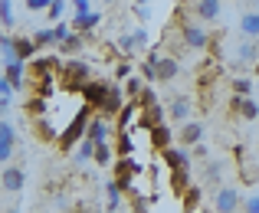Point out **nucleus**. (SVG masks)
I'll use <instances>...</instances> for the list:
<instances>
[{
  "label": "nucleus",
  "mask_w": 259,
  "mask_h": 213,
  "mask_svg": "<svg viewBox=\"0 0 259 213\" xmlns=\"http://www.w3.org/2000/svg\"><path fill=\"white\" fill-rule=\"evenodd\" d=\"M177 200H181V210H184V213L200 210V203H203V187H200V184H190V187L184 190Z\"/></svg>",
  "instance_id": "aec40b11"
},
{
  "label": "nucleus",
  "mask_w": 259,
  "mask_h": 213,
  "mask_svg": "<svg viewBox=\"0 0 259 213\" xmlns=\"http://www.w3.org/2000/svg\"><path fill=\"white\" fill-rule=\"evenodd\" d=\"M174 128L167 125V121H158V125H151L148 128V144H151V151L158 154V151H164L167 144H174Z\"/></svg>",
  "instance_id": "9b49d317"
},
{
  "label": "nucleus",
  "mask_w": 259,
  "mask_h": 213,
  "mask_svg": "<svg viewBox=\"0 0 259 213\" xmlns=\"http://www.w3.org/2000/svg\"><path fill=\"white\" fill-rule=\"evenodd\" d=\"M132 72H135V66H132V56H121L118 63H115V79H118V82H125Z\"/></svg>",
  "instance_id": "c9c22d12"
},
{
  "label": "nucleus",
  "mask_w": 259,
  "mask_h": 213,
  "mask_svg": "<svg viewBox=\"0 0 259 213\" xmlns=\"http://www.w3.org/2000/svg\"><path fill=\"white\" fill-rule=\"evenodd\" d=\"M17 128L10 125L7 118H0V164H7L13 157V151H17Z\"/></svg>",
  "instance_id": "ddd939ff"
},
{
  "label": "nucleus",
  "mask_w": 259,
  "mask_h": 213,
  "mask_svg": "<svg viewBox=\"0 0 259 213\" xmlns=\"http://www.w3.org/2000/svg\"><path fill=\"white\" fill-rule=\"evenodd\" d=\"M118 135V144H115V154H121V157H128V154H135V141H132V128H125V132H115Z\"/></svg>",
  "instance_id": "2f4dec72"
},
{
  "label": "nucleus",
  "mask_w": 259,
  "mask_h": 213,
  "mask_svg": "<svg viewBox=\"0 0 259 213\" xmlns=\"http://www.w3.org/2000/svg\"><path fill=\"white\" fill-rule=\"evenodd\" d=\"M115 148H112V141H95V154H92V161L99 164V167H112L115 164Z\"/></svg>",
  "instance_id": "b1692460"
},
{
  "label": "nucleus",
  "mask_w": 259,
  "mask_h": 213,
  "mask_svg": "<svg viewBox=\"0 0 259 213\" xmlns=\"http://www.w3.org/2000/svg\"><path fill=\"white\" fill-rule=\"evenodd\" d=\"M92 154H95V141L85 135V138L72 148V157H76V164H85V161H92Z\"/></svg>",
  "instance_id": "c85d7f7f"
},
{
  "label": "nucleus",
  "mask_w": 259,
  "mask_h": 213,
  "mask_svg": "<svg viewBox=\"0 0 259 213\" xmlns=\"http://www.w3.org/2000/svg\"><path fill=\"white\" fill-rule=\"evenodd\" d=\"M194 17L200 23H217L223 17V0H194Z\"/></svg>",
  "instance_id": "4468645a"
},
{
  "label": "nucleus",
  "mask_w": 259,
  "mask_h": 213,
  "mask_svg": "<svg viewBox=\"0 0 259 213\" xmlns=\"http://www.w3.org/2000/svg\"><path fill=\"white\" fill-rule=\"evenodd\" d=\"M135 171H138V167H135L132 154H128V157H121V154L115 157V164H112V181L118 184L121 190H125V197L135 190Z\"/></svg>",
  "instance_id": "423d86ee"
},
{
  "label": "nucleus",
  "mask_w": 259,
  "mask_h": 213,
  "mask_svg": "<svg viewBox=\"0 0 259 213\" xmlns=\"http://www.w3.org/2000/svg\"><path fill=\"white\" fill-rule=\"evenodd\" d=\"M59 72V56H33L26 63V89L33 95H50L56 86Z\"/></svg>",
  "instance_id": "f257e3e1"
},
{
  "label": "nucleus",
  "mask_w": 259,
  "mask_h": 213,
  "mask_svg": "<svg viewBox=\"0 0 259 213\" xmlns=\"http://www.w3.org/2000/svg\"><path fill=\"white\" fill-rule=\"evenodd\" d=\"M253 72H256V75H259V59H256V63H253Z\"/></svg>",
  "instance_id": "49530a36"
},
{
  "label": "nucleus",
  "mask_w": 259,
  "mask_h": 213,
  "mask_svg": "<svg viewBox=\"0 0 259 213\" xmlns=\"http://www.w3.org/2000/svg\"><path fill=\"white\" fill-rule=\"evenodd\" d=\"M230 92L253 95V79H249V75H230Z\"/></svg>",
  "instance_id": "473e14b6"
},
{
  "label": "nucleus",
  "mask_w": 259,
  "mask_h": 213,
  "mask_svg": "<svg viewBox=\"0 0 259 213\" xmlns=\"http://www.w3.org/2000/svg\"><path fill=\"white\" fill-rule=\"evenodd\" d=\"M72 7H76V13H85V10H92V7H89V0H69Z\"/></svg>",
  "instance_id": "c03bdc74"
},
{
  "label": "nucleus",
  "mask_w": 259,
  "mask_h": 213,
  "mask_svg": "<svg viewBox=\"0 0 259 213\" xmlns=\"http://www.w3.org/2000/svg\"><path fill=\"white\" fill-rule=\"evenodd\" d=\"M0 95H13V86H10V79L4 75V69H0Z\"/></svg>",
  "instance_id": "79ce46f5"
},
{
  "label": "nucleus",
  "mask_w": 259,
  "mask_h": 213,
  "mask_svg": "<svg viewBox=\"0 0 259 213\" xmlns=\"http://www.w3.org/2000/svg\"><path fill=\"white\" fill-rule=\"evenodd\" d=\"M187 187H190V167H177V171H171V194L181 197Z\"/></svg>",
  "instance_id": "cd10ccee"
},
{
  "label": "nucleus",
  "mask_w": 259,
  "mask_h": 213,
  "mask_svg": "<svg viewBox=\"0 0 259 213\" xmlns=\"http://www.w3.org/2000/svg\"><path fill=\"white\" fill-rule=\"evenodd\" d=\"M10 108H13V95H0V118H7Z\"/></svg>",
  "instance_id": "a19ab883"
},
{
  "label": "nucleus",
  "mask_w": 259,
  "mask_h": 213,
  "mask_svg": "<svg viewBox=\"0 0 259 213\" xmlns=\"http://www.w3.org/2000/svg\"><path fill=\"white\" fill-rule=\"evenodd\" d=\"M36 39L33 36H13V53H17V59H23V63H30L33 56H36Z\"/></svg>",
  "instance_id": "4be33fe9"
},
{
  "label": "nucleus",
  "mask_w": 259,
  "mask_h": 213,
  "mask_svg": "<svg viewBox=\"0 0 259 213\" xmlns=\"http://www.w3.org/2000/svg\"><path fill=\"white\" fill-rule=\"evenodd\" d=\"M240 33H243V36L259 39V10H246L240 17Z\"/></svg>",
  "instance_id": "bb28decb"
},
{
  "label": "nucleus",
  "mask_w": 259,
  "mask_h": 213,
  "mask_svg": "<svg viewBox=\"0 0 259 213\" xmlns=\"http://www.w3.org/2000/svg\"><path fill=\"white\" fill-rule=\"evenodd\" d=\"M33 39H36L39 50H46V46H56V43H59L56 33H53V26H43V30H36V33H33Z\"/></svg>",
  "instance_id": "f704fd0d"
},
{
  "label": "nucleus",
  "mask_w": 259,
  "mask_h": 213,
  "mask_svg": "<svg viewBox=\"0 0 259 213\" xmlns=\"http://www.w3.org/2000/svg\"><path fill=\"white\" fill-rule=\"evenodd\" d=\"M23 112L33 115V118H39V115H50V102H46V95H33V92H30V99L23 102Z\"/></svg>",
  "instance_id": "a878e982"
},
{
  "label": "nucleus",
  "mask_w": 259,
  "mask_h": 213,
  "mask_svg": "<svg viewBox=\"0 0 259 213\" xmlns=\"http://www.w3.org/2000/svg\"><path fill=\"white\" fill-rule=\"evenodd\" d=\"M135 4H148V0H135Z\"/></svg>",
  "instance_id": "09e8293b"
},
{
  "label": "nucleus",
  "mask_w": 259,
  "mask_h": 213,
  "mask_svg": "<svg viewBox=\"0 0 259 213\" xmlns=\"http://www.w3.org/2000/svg\"><path fill=\"white\" fill-rule=\"evenodd\" d=\"M256 121H259V118H256Z\"/></svg>",
  "instance_id": "8fccbe9b"
},
{
  "label": "nucleus",
  "mask_w": 259,
  "mask_h": 213,
  "mask_svg": "<svg viewBox=\"0 0 259 213\" xmlns=\"http://www.w3.org/2000/svg\"><path fill=\"white\" fill-rule=\"evenodd\" d=\"M102 4H118V0H102Z\"/></svg>",
  "instance_id": "de8ad7c7"
},
{
  "label": "nucleus",
  "mask_w": 259,
  "mask_h": 213,
  "mask_svg": "<svg viewBox=\"0 0 259 213\" xmlns=\"http://www.w3.org/2000/svg\"><path fill=\"white\" fill-rule=\"evenodd\" d=\"M148 86V82L145 79H141V75H128V79L125 82H121V89H125V95H128V99H138V95H141V89H145Z\"/></svg>",
  "instance_id": "72a5a7b5"
},
{
  "label": "nucleus",
  "mask_w": 259,
  "mask_h": 213,
  "mask_svg": "<svg viewBox=\"0 0 259 213\" xmlns=\"http://www.w3.org/2000/svg\"><path fill=\"white\" fill-rule=\"evenodd\" d=\"M4 75L10 79L13 92H23V89H26V63H23V59H7V63H4Z\"/></svg>",
  "instance_id": "2eb2a0df"
},
{
  "label": "nucleus",
  "mask_w": 259,
  "mask_h": 213,
  "mask_svg": "<svg viewBox=\"0 0 259 213\" xmlns=\"http://www.w3.org/2000/svg\"><path fill=\"white\" fill-rule=\"evenodd\" d=\"M220 177H223V161H203V187H220Z\"/></svg>",
  "instance_id": "393cba45"
},
{
  "label": "nucleus",
  "mask_w": 259,
  "mask_h": 213,
  "mask_svg": "<svg viewBox=\"0 0 259 213\" xmlns=\"http://www.w3.org/2000/svg\"><path fill=\"white\" fill-rule=\"evenodd\" d=\"M26 184V174L23 167H17V164H10V167H4V174H0V187L10 190V194H20Z\"/></svg>",
  "instance_id": "f3484780"
},
{
  "label": "nucleus",
  "mask_w": 259,
  "mask_h": 213,
  "mask_svg": "<svg viewBox=\"0 0 259 213\" xmlns=\"http://www.w3.org/2000/svg\"><path fill=\"white\" fill-rule=\"evenodd\" d=\"M105 197H108L105 210H118V207H121V200H125V190H121L115 181H105Z\"/></svg>",
  "instance_id": "c756f323"
},
{
  "label": "nucleus",
  "mask_w": 259,
  "mask_h": 213,
  "mask_svg": "<svg viewBox=\"0 0 259 213\" xmlns=\"http://www.w3.org/2000/svg\"><path fill=\"white\" fill-rule=\"evenodd\" d=\"M33 128H36V138H39V141H46V144H50V141H56V135H59L56 128H53V121L46 118V115H39Z\"/></svg>",
  "instance_id": "7c9ffc66"
},
{
  "label": "nucleus",
  "mask_w": 259,
  "mask_h": 213,
  "mask_svg": "<svg viewBox=\"0 0 259 213\" xmlns=\"http://www.w3.org/2000/svg\"><path fill=\"white\" fill-rule=\"evenodd\" d=\"M190 157H200V161H207V157H210V148H207L203 141H197L194 148H190Z\"/></svg>",
  "instance_id": "ea45409f"
},
{
  "label": "nucleus",
  "mask_w": 259,
  "mask_h": 213,
  "mask_svg": "<svg viewBox=\"0 0 259 213\" xmlns=\"http://www.w3.org/2000/svg\"><path fill=\"white\" fill-rule=\"evenodd\" d=\"M177 141H181L184 148H194L197 141H203V125H200V121H194V118L181 121V132H177Z\"/></svg>",
  "instance_id": "a211bd4d"
},
{
  "label": "nucleus",
  "mask_w": 259,
  "mask_h": 213,
  "mask_svg": "<svg viewBox=\"0 0 259 213\" xmlns=\"http://www.w3.org/2000/svg\"><path fill=\"white\" fill-rule=\"evenodd\" d=\"M26 4V10H33V13H46V7L53 4V0H23Z\"/></svg>",
  "instance_id": "58836bf2"
},
{
  "label": "nucleus",
  "mask_w": 259,
  "mask_h": 213,
  "mask_svg": "<svg viewBox=\"0 0 259 213\" xmlns=\"http://www.w3.org/2000/svg\"><path fill=\"white\" fill-rule=\"evenodd\" d=\"M17 17H13V4L10 0H0V26H13Z\"/></svg>",
  "instance_id": "4c0bfd02"
},
{
  "label": "nucleus",
  "mask_w": 259,
  "mask_h": 213,
  "mask_svg": "<svg viewBox=\"0 0 259 213\" xmlns=\"http://www.w3.org/2000/svg\"><path fill=\"white\" fill-rule=\"evenodd\" d=\"M240 210H246V213H259V197H249V200H243V207Z\"/></svg>",
  "instance_id": "37998d69"
},
{
  "label": "nucleus",
  "mask_w": 259,
  "mask_h": 213,
  "mask_svg": "<svg viewBox=\"0 0 259 213\" xmlns=\"http://www.w3.org/2000/svg\"><path fill=\"white\" fill-rule=\"evenodd\" d=\"M89 79H92V66L82 63V59L66 56V63H59L56 82H59V89H63V92H79Z\"/></svg>",
  "instance_id": "7ed1b4c3"
},
{
  "label": "nucleus",
  "mask_w": 259,
  "mask_h": 213,
  "mask_svg": "<svg viewBox=\"0 0 259 213\" xmlns=\"http://www.w3.org/2000/svg\"><path fill=\"white\" fill-rule=\"evenodd\" d=\"M135 17H138V20H148V7L138 4V7H135Z\"/></svg>",
  "instance_id": "a18cd8bd"
},
{
  "label": "nucleus",
  "mask_w": 259,
  "mask_h": 213,
  "mask_svg": "<svg viewBox=\"0 0 259 213\" xmlns=\"http://www.w3.org/2000/svg\"><path fill=\"white\" fill-rule=\"evenodd\" d=\"M161 154V161L167 164V171H177V167H190V161H194V157H190V148H177V144H167L164 151H158Z\"/></svg>",
  "instance_id": "f8f14e48"
},
{
  "label": "nucleus",
  "mask_w": 259,
  "mask_h": 213,
  "mask_svg": "<svg viewBox=\"0 0 259 213\" xmlns=\"http://www.w3.org/2000/svg\"><path fill=\"white\" fill-rule=\"evenodd\" d=\"M63 13H66V0H53V4L46 7V20H50V23L63 20Z\"/></svg>",
  "instance_id": "e433bc0d"
},
{
  "label": "nucleus",
  "mask_w": 259,
  "mask_h": 213,
  "mask_svg": "<svg viewBox=\"0 0 259 213\" xmlns=\"http://www.w3.org/2000/svg\"><path fill=\"white\" fill-rule=\"evenodd\" d=\"M115 50H118V56H135L138 50H148V30L138 26V30H132V33H121Z\"/></svg>",
  "instance_id": "6e6552de"
},
{
  "label": "nucleus",
  "mask_w": 259,
  "mask_h": 213,
  "mask_svg": "<svg viewBox=\"0 0 259 213\" xmlns=\"http://www.w3.org/2000/svg\"><path fill=\"white\" fill-rule=\"evenodd\" d=\"M233 59H236V66H249V63H256V59H259V39L246 36L240 46H233Z\"/></svg>",
  "instance_id": "dca6fc26"
},
{
  "label": "nucleus",
  "mask_w": 259,
  "mask_h": 213,
  "mask_svg": "<svg viewBox=\"0 0 259 213\" xmlns=\"http://www.w3.org/2000/svg\"><path fill=\"white\" fill-rule=\"evenodd\" d=\"M92 112L95 108H89L85 102L76 108V115L69 118V125L66 128H59V135H56V148L63 151V154H72V148H76L79 141L85 138V132H89V118H92Z\"/></svg>",
  "instance_id": "f03ea898"
},
{
  "label": "nucleus",
  "mask_w": 259,
  "mask_h": 213,
  "mask_svg": "<svg viewBox=\"0 0 259 213\" xmlns=\"http://www.w3.org/2000/svg\"><path fill=\"white\" fill-rule=\"evenodd\" d=\"M174 30H177V36H181V43L187 46V50H207L210 33L203 30L200 23H190L184 13H177V17H174Z\"/></svg>",
  "instance_id": "20e7f679"
},
{
  "label": "nucleus",
  "mask_w": 259,
  "mask_h": 213,
  "mask_svg": "<svg viewBox=\"0 0 259 213\" xmlns=\"http://www.w3.org/2000/svg\"><path fill=\"white\" fill-rule=\"evenodd\" d=\"M230 115L233 118H243V121H256L259 118V102L253 95H230Z\"/></svg>",
  "instance_id": "1a4fd4ad"
},
{
  "label": "nucleus",
  "mask_w": 259,
  "mask_h": 213,
  "mask_svg": "<svg viewBox=\"0 0 259 213\" xmlns=\"http://www.w3.org/2000/svg\"><path fill=\"white\" fill-rule=\"evenodd\" d=\"M108 86H112L108 79H95V75H92V79L79 89V95H82V102H85L89 108H95V112H99L102 102H105V95H108Z\"/></svg>",
  "instance_id": "0eeeda50"
},
{
  "label": "nucleus",
  "mask_w": 259,
  "mask_h": 213,
  "mask_svg": "<svg viewBox=\"0 0 259 213\" xmlns=\"http://www.w3.org/2000/svg\"><path fill=\"white\" fill-rule=\"evenodd\" d=\"M145 59L154 66V82H174L177 75H181V59H177L174 53H158V50H151Z\"/></svg>",
  "instance_id": "39448f33"
},
{
  "label": "nucleus",
  "mask_w": 259,
  "mask_h": 213,
  "mask_svg": "<svg viewBox=\"0 0 259 213\" xmlns=\"http://www.w3.org/2000/svg\"><path fill=\"white\" fill-rule=\"evenodd\" d=\"M85 36L89 33H79V30H69V36L63 39V43L56 46L59 50V56H79V53L85 50Z\"/></svg>",
  "instance_id": "6ab92c4d"
},
{
  "label": "nucleus",
  "mask_w": 259,
  "mask_h": 213,
  "mask_svg": "<svg viewBox=\"0 0 259 213\" xmlns=\"http://www.w3.org/2000/svg\"><path fill=\"white\" fill-rule=\"evenodd\" d=\"M102 23V13L99 10H85V13H76V17L69 20V26L72 30H79V33H92L95 26Z\"/></svg>",
  "instance_id": "412c9836"
},
{
  "label": "nucleus",
  "mask_w": 259,
  "mask_h": 213,
  "mask_svg": "<svg viewBox=\"0 0 259 213\" xmlns=\"http://www.w3.org/2000/svg\"><path fill=\"white\" fill-rule=\"evenodd\" d=\"M167 115H171V121H187L190 118V99L187 95H174L171 105H167Z\"/></svg>",
  "instance_id": "5701e85b"
},
{
  "label": "nucleus",
  "mask_w": 259,
  "mask_h": 213,
  "mask_svg": "<svg viewBox=\"0 0 259 213\" xmlns=\"http://www.w3.org/2000/svg\"><path fill=\"white\" fill-rule=\"evenodd\" d=\"M240 207H243L240 190H236L233 184H220V187H217V194H213V210H220V213H233V210H240Z\"/></svg>",
  "instance_id": "9d476101"
}]
</instances>
